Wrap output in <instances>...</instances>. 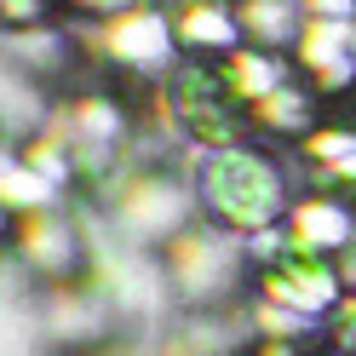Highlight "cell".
I'll return each instance as SVG.
<instances>
[{
  "instance_id": "cell-12",
  "label": "cell",
  "mask_w": 356,
  "mask_h": 356,
  "mask_svg": "<svg viewBox=\"0 0 356 356\" xmlns=\"http://www.w3.org/2000/svg\"><path fill=\"white\" fill-rule=\"evenodd\" d=\"M236 17H241L248 47H264V52H293L310 24L305 0H236Z\"/></svg>"
},
{
  "instance_id": "cell-13",
  "label": "cell",
  "mask_w": 356,
  "mask_h": 356,
  "mask_svg": "<svg viewBox=\"0 0 356 356\" xmlns=\"http://www.w3.org/2000/svg\"><path fill=\"white\" fill-rule=\"evenodd\" d=\"M327 333H333V345L345 356H356V293H345V305L327 316Z\"/></svg>"
},
{
  "instance_id": "cell-15",
  "label": "cell",
  "mask_w": 356,
  "mask_h": 356,
  "mask_svg": "<svg viewBox=\"0 0 356 356\" xmlns=\"http://www.w3.org/2000/svg\"><path fill=\"white\" fill-rule=\"evenodd\" d=\"M70 6H81V12H92V17H121V12H132V6H144V0H70Z\"/></svg>"
},
{
  "instance_id": "cell-2",
  "label": "cell",
  "mask_w": 356,
  "mask_h": 356,
  "mask_svg": "<svg viewBox=\"0 0 356 356\" xmlns=\"http://www.w3.org/2000/svg\"><path fill=\"white\" fill-rule=\"evenodd\" d=\"M161 109H167L172 132H184V138L202 144V149H230V144H248V132H259L253 127V104L236 86L225 58H190L184 52L167 70Z\"/></svg>"
},
{
  "instance_id": "cell-3",
  "label": "cell",
  "mask_w": 356,
  "mask_h": 356,
  "mask_svg": "<svg viewBox=\"0 0 356 356\" xmlns=\"http://www.w3.org/2000/svg\"><path fill=\"white\" fill-rule=\"evenodd\" d=\"M259 293L264 305L287 310V316H333V310L345 305V264L327 259V253H310L299 241H287L276 259L259 264Z\"/></svg>"
},
{
  "instance_id": "cell-5",
  "label": "cell",
  "mask_w": 356,
  "mask_h": 356,
  "mask_svg": "<svg viewBox=\"0 0 356 356\" xmlns=\"http://www.w3.org/2000/svg\"><path fill=\"white\" fill-rule=\"evenodd\" d=\"M172 47H178V29H172V17L155 12V6H132V12L109 17L98 29V58L127 70V75L172 70Z\"/></svg>"
},
{
  "instance_id": "cell-10",
  "label": "cell",
  "mask_w": 356,
  "mask_h": 356,
  "mask_svg": "<svg viewBox=\"0 0 356 356\" xmlns=\"http://www.w3.org/2000/svg\"><path fill=\"white\" fill-rule=\"evenodd\" d=\"M17 248H24V264H29V270H40V276H70L81 241H75V225H70V218H63L58 207H47V213H24V218H17Z\"/></svg>"
},
{
  "instance_id": "cell-6",
  "label": "cell",
  "mask_w": 356,
  "mask_h": 356,
  "mask_svg": "<svg viewBox=\"0 0 356 356\" xmlns=\"http://www.w3.org/2000/svg\"><path fill=\"white\" fill-rule=\"evenodd\" d=\"M293 63L322 98L350 92L356 86V17H310L293 47Z\"/></svg>"
},
{
  "instance_id": "cell-11",
  "label": "cell",
  "mask_w": 356,
  "mask_h": 356,
  "mask_svg": "<svg viewBox=\"0 0 356 356\" xmlns=\"http://www.w3.org/2000/svg\"><path fill=\"white\" fill-rule=\"evenodd\" d=\"M316 86H310L305 75L299 81H287V86H276L270 98H259L253 104V127L264 132V138H310V132H316Z\"/></svg>"
},
{
  "instance_id": "cell-16",
  "label": "cell",
  "mask_w": 356,
  "mask_h": 356,
  "mask_svg": "<svg viewBox=\"0 0 356 356\" xmlns=\"http://www.w3.org/2000/svg\"><path fill=\"white\" fill-rule=\"evenodd\" d=\"M305 17H356V0H305Z\"/></svg>"
},
{
  "instance_id": "cell-7",
  "label": "cell",
  "mask_w": 356,
  "mask_h": 356,
  "mask_svg": "<svg viewBox=\"0 0 356 356\" xmlns=\"http://www.w3.org/2000/svg\"><path fill=\"white\" fill-rule=\"evenodd\" d=\"M172 276L178 287H190V293H213V287H225L230 270H236V248H230V230L218 225H195L184 236H172Z\"/></svg>"
},
{
  "instance_id": "cell-14",
  "label": "cell",
  "mask_w": 356,
  "mask_h": 356,
  "mask_svg": "<svg viewBox=\"0 0 356 356\" xmlns=\"http://www.w3.org/2000/svg\"><path fill=\"white\" fill-rule=\"evenodd\" d=\"M0 12H6V29H17V24H24V35H29L40 17L52 12V0H0Z\"/></svg>"
},
{
  "instance_id": "cell-1",
  "label": "cell",
  "mask_w": 356,
  "mask_h": 356,
  "mask_svg": "<svg viewBox=\"0 0 356 356\" xmlns=\"http://www.w3.org/2000/svg\"><path fill=\"white\" fill-rule=\"evenodd\" d=\"M195 202L230 236H259L287 225V172L253 144H230V149H202L195 155Z\"/></svg>"
},
{
  "instance_id": "cell-9",
  "label": "cell",
  "mask_w": 356,
  "mask_h": 356,
  "mask_svg": "<svg viewBox=\"0 0 356 356\" xmlns=\"http://www.w3.org/2000/svg\"><path fill=\"white\" fill-rule=\"evenodd\" d=\"M172 29H178V47L190 58H236L248 47L236 0H184L178 17H172Z\"/></svg>"
},
{
  "instance_id": "cell-4",
  "label": "cell",
  "mask_w": 356,
  "mask_h": 356,
  "mask_svg": "<svg viewBox=\"0 0 356 356\" xmlns=\"http://www.w3.org/2000/svg\"><path fill=\"white\" fill-rule=\"evenodd\" d=\"M109 207H115L121 230L149 236V241H172L190 230V190L172 184L167 172H115L109 178Z\"/></svg>"
},
{
  "instance_id": "cell-8",
  "label": "cell",
  "mask_w": 356,
  "mask_h": 356,
  "mask_svg": "<svg viewBox=\"0 0 356 356\" xmlns=\"http://www.w3.org/2000/svg\"><path fill=\"white\" fill-rule=\"evenodd\" d=\"M287 230H293L299 248L310 253H350L356 248V202L350 195H305V202H293V213H287Z\"/></svg>"
}]
</instances>
